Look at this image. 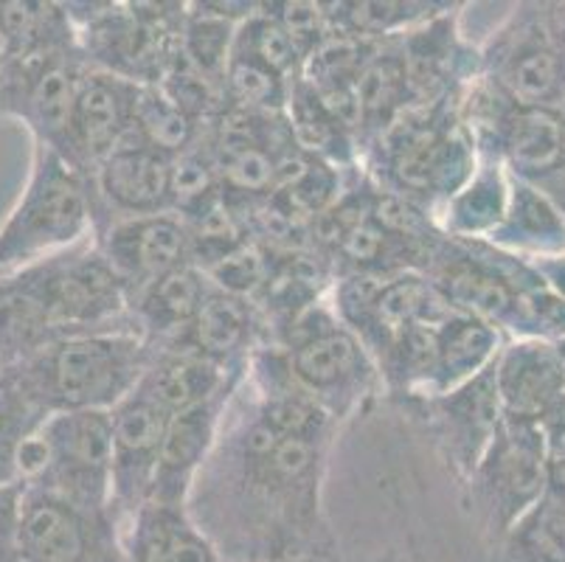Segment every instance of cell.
I'll use <instances>...</instances> for the list:
<instances>
[{"label": "cell", "instance_id": "1", "mask_svg": "<svg viewBox=\"0 0 565 562\" xmlns=\"http://www.w3.org/2000/svg\"><path fill=\"white\" fill-rule=\"evenodd\" d=\"M332 445L267 425L243 380L217 445L194 478L189 515L225 562L343 556L323 507Z\"/></svg>", "mask_w": 565, "mask_h": 562}, {"label": "cell", "instance_id": "2", "mask_svg": "<svg viewBox=\"0 0 565 562\" xmlns=\"http://www.w3.org/2000/svg\"><path fill=\"white\" fill-rule=\"evenodd\" d=\"M94 332H136L130 293L94 236L0 276V365Z\"/></svg>", "mask_w": 565, "mask_h": 562}, {"label": "cell", "instance_id": "3", "mask_svg": "<svg viewBox=\"0 0 565 562\" xmlns=\"http://www.w3.org/2000/svg\"><path fill=\"white\" fill-rule=\"evenodd\" d=\"M459 102L411 107L361 155V169L374 185L419 205L434 220L479 163Z\"/></svg>", "mask_w": 565, "mask_h": 562}, {"label": "cell", "instance_id": "4", "mask_svg": "<svg viewBox=\"0 0 565 562\" xmlns=\"http://www.w3.org/2000/svg\"><path fill=\"white\" fill-rule=\"evenodd\" d=\"M152 347L136 332L74 335L7 369L49 416L113 411L150 365Z\"/></svg>", "mask_w": 565, "mask_h": 562}, {"label": "cell", "instance_id": "5", "mask_svg": "<svg viewBox=\"0 0 565 562\" xmlns=\"http://www.w3.org/2000/svg\"><path fill=\"white\" fill-rule=\"evenodd\" d=\"M267 343L287 354L292 378L338 425L372 405L383 380L372 354L330 307V296L276 329Z\"/></svg>", "mask_w": 565, "mask_h": 562}, {"label": "cell", "instance_id": "6", "mask_svg": "<svg viewBox=\"0 0 565 562\" xmlns=\"http://www.w3.org/2000/svg\"><path fill=\"white\" fill-rule=\"evenodd\" d=\"M94 236L90 180L51 149H32L23 192L0 225V276Z\"/></svg>", "mask_w": 565, "mask_h": 562}, {"label": "cell", "instance_id": "7", "mask_svg": "<svg viewBox=\"0 0 565 562\" xmlns=\"http://www.w3.org/2000/svg\"><path fill=\"white\" fill-rule=\"evenodd\" d=\"M189 3H65L87 65L158 85L183 43Z\"/></svg>", "mask_w": 565, "mask_h": 562}, {"label": "cell", "instance_id": "8", "mask_svg": "<svg viewBox=\"0 0 565 562\" xmlns=\"http://www.w3.org/2000/svg\"><path fill=\"white\" fill-rule=\"evenodd\" d=\"M461 509L490 543L546 495V431L526 422L503 420L479 467L461 484Z\"/></svg>", "mask_w": 565, "mask_h": 562}, {"label": "cell", "instance_id": "9", "mask_svg": "<svg viewBox=\"0 0 565 562\" xmlns=\"http://www.w3.org/2000/svg\"><path fill=\"white\" fill-rule=\"evenodd\" d=\"M18 562H125V526L113 507L23 487Z\"/></svg>", "mask_w": 565, "mask_h": 562}, {"label": "cell", "instance_id": "10", "mask_svg": "<svg viewBox=\"0 0 565 562\" xmlns=\"http://www.w3.org/2000/svg\"><path fill=\"white\" fill-rule=\"evenodd\" d=\"M479 79L521 107L565 105V74L546 7H521L479 49Z\"/></svg>", "mask_w": 565, "mask_h": 562}, {"label": "cell", "instance_id": "11", "mask_svg": "<svg viewBox=\"0 0 565 562\" xmlns=\"http://www.w3.org/2000/svg\"><path fill=\"white\" fill-rule=\"evenodd\" d=\"M90 68L76 49L34 56H9L0 71V116L14 118L29 130L32 144L68 155L71 118L85 71Z\"/></svg>", "mask_w": 565, "mask_h": 562}, {"label": "cell", "instance_id": "12", "mask_svg": "<svg viewBox=\"0 0 565 562\" xmlns=\"http://www.w3.org/2000/svg\"><path fill=\"white\" fill-rule=\"evenodd\" d=\"M43 467L23 487L49 489L87 507H113V425L110 411L54 414L40 431Z\"/></svg>", "mask_w": 565, "mask_h": 562}, {"label": "cell", "instance_id": "13", "mask_svg": "<svg viewBox=\"0 0 565 562\" xmlns=\"http://www.w3.org/2000/svg\"><path fill=\"white\" fill-rule=\"evenodd\" d=\"M403 411H408L425 427L436 456L461 487L470 473L479 467L487 447L495 439L498 427L503 425L501 396H498L495 385V360L467 383L428 396L423 402H414Z\"/></svg>", "mask_w": 565, "mask_h": 562}, {"label": "cell", "instance_id": "14", "mask_svg": "<svg viewBox=\"0 0 565 562\" xmlns=\"http://www.w3.org/2000/svg\"><path fill=\"white\" fill-rule=\"evenodd\" d=\"M461 3H450L399 38L411 107L461 99V93L479 79V49L461 38Z\"/></svg>", "mask_w": 565, "mask_h": 562}, {"label": "cell", "instance_id": "15", "mask_svg": "<svg viewBox=\"0 0 565 562\" xmlns=\"http://www.w3.org/2000/svg\"><path fill=\"white\" fill-rule=\"evenodd\" d=\"M113 425V476L110 503L121 526L150 501L156 484L158 458H161L163 433L169 414L156 400L132 389L125 400L110 411Z\"/></svg>", "mask_w": 565, "mask_h": 562}, {"label": "cell", "instance_id": "16", "mask_svg": "<svg viewBox=\"0 0 565 562\" xmlns=\"http://www.w3.org/2000/svg\"><path fill=\"white\" fill-rule=\"evenodd\" d=\"M94 231L113 220L172 211V158L127 136L90 174Z\"/></svg>", "mask_w": 565, "mask_h": 562}, {"label": "cell", "instance_id": "17", "mask_svg": "<svg viewBox=\"0 0 565 562\" xmlns=\"http://www.w3.org/2000/svg\"><path fill=\"white\" fill-rule=\"evenodd\" d=\"M94 242L125 282L130 298L156 278L192 265L186 225L174 211L113 220L94 231Z\"/></svg>", "mask_w": 565, "mask_h": 562}, {"label": "cell", "instance_id": "18", "mask_svg": "<svg viewBox=\"0 0 565 562\" xmlns=\"http://www.w3.org/2000/svg\"><path fill=\"white\" fill-rule=\"evenodd\" d=\"M495 385L503 420L546 427L565 416V363L554 343H507L495 358Z\"/></svg>", "mask_w": 565, "mask_h": 562}, {"label": "cell", "instance_id": "19", "mask_svg": "<svg viewBox=\"0 0 565 562\" xmlns=\"http://www.w3.org/2000/svg\"><path fill=\"white\" fill-rule=\"evenodd\" d=\"M138 87L141 85L96 68H87L82 76L65 161L85 178L130 136Z\"/></svg>", "mask_w": 565, "mask_h": 562}, {"label": "cell", "instance_id": "20", "mask_svg": "<svg viewBox=\"0 0 565 562\" xmlns=\"http://www.w3.org/2000/svg\"><path fill=\"white\" fill-rule=\"evenodd\" d=\"M236 389L223 391V394L200 402L194 409L169 416L150 501L186 507L194 478L203 470L205 458L212 456L214 445H217L225 411H228V402L236 394Z\"/></svg>", "mask_w": 565, "mask_h": 562}, {"label": "cell", "instance_id": "21", "mask_svg": "<svg viewBox=\"0 0 565 562\" xmlns=\"http://www.w3.org/2000/svg\"><path fill=\"white\" fill-rule=\"evenodd\" d=\"M265 343L259 312L248 298L212 287L194 321L169 347H181L228 371H248V360Z\"/></svg>", "mask_w": 565, "mask_h": 562}, {"label": "cell", "instance_id": "22", "mask_svg": "<svg viewBox=\"0 0 565 562\" xmlns=\"http://www.w3.org/2000/svg\"><path fill=\"white\" fill-rule=\"evenodd\" d=\"M125 562H225L189 507L147 501L125 523Z\"/></svg>", "mask_w": 565, "mask_h": 562}, {"label": "cell", "instance_id": "23", "mask_svg": "<svg viewBox=\"0 0 565 562\" xmlns=\"http://www.w3.org/2000/svg\"><path fill=\"white\" fill-rule=\"evenodd\" d=\"M248 371H228L212 360L200 358L181 347L152 349V358L143 371L138 389L156 400L169 416L194 409L223 391L236 389Z\"/></svg>", "mask_w": 565, "mask_h": 562}, {"label": "cell", "instance_id": "24", "mask_svg": "<svg viewBox=\"0 0 565 562\" xmlns=\"http://www.w3.org/2000/svg\"><path fill=\"white\" fill-rule=\"evenodd\" d=\"M209 290L212 282L198 265L178 267L130 298L132 327L147 347H169L186 332Z\"/></svg>", "mask_w": 565, "mask_h": 562}, {"label": "cell", "instance_id": "25", "mask_svg": "<svg viewBox=\"0 0 565 562\" xmlns=\"http://www.w3.org/2000/svg\"><path fill=\"white\" fill-rule=\"evenodd\" d=\"M512 174L498 158L479 152V163L470 178L441 205L436 225L448 240L487 242L501 225L510 205Z\"/></svg>", "mask_w": 565, "mask_h": 562}, {"label": "cell", "instance_id": "26", "mask_svg": "<svg viewBox=\"0 0 565 562\" xmlns=\"http://www.w3.org/2000/svg\"><path fill=\"white\" fill-rule=\"evenodd\" d=\"M487 242L523 262L565 254V211L543 189L512 178L507 214Z\"/></svg>", "mask_w": 565, "mask_h": 562}, {"label": "cell", "instance_id": "27", "mask_svg": "<svg viewBox=\"0 0 565 562\" xmlns=\"http://www.w3.org/2000/svg\"><path fill=\"white\" fill-rule=\"evenodd\" d=\"M354 96H358V141L363 155V149L377 141L411 107L399 38L380 40L374 45Z\"/></svg>", "mask_w": 565, "mask_h": 562}, {"label": "cell", "instance_id": "28", "mask_svg": "<svg viewBox=\"0 0 565 562\" xmlns=\"http://www.w3.org/2000/svg\"><path fill=\"white\" fill-rule=\"evenodd\" d=\"M287 127L301 152L335 169L361 167V144L347 124L318 99V93L296 76L285 107Z\"/></svg>", "mask_w": 565, "mask_h": 562}, {"label": "cell", "instance_id": "29", "mask_svg": "<svg viewBox=\"0 0 565 562\" xmlns=\"http://www.w3.org/2000/svg\"><path fill=\"white\" fill-rule=\"evenodd\" d=\"M436 343V394L467 383L492 365L503 349L501 329L479 318L448 312L434 329Z\"/></svg>", "mask_w": 565, "mask_h": 562}, {"label": "cell", "instance_id": "30", "mask_svg": "<svg viewBox=\"0 0 565 562\" xmlns=\"http://www.w3.org/2000/svg\"><path fill=\"white\" fill-rule=\"evenodd\" d=\"M450 0H338L327 3L332 31H343L352 38L394 40L403 38L405 31L425 23L434 14L445 12Z\"/></svg>", "mask_w": 565, "mask_h": 562}, {"label": "cell", "instance_id": "31", "mask_svg": "<svg viewBox=\"0 0 565 562\" xmlns=\"http://www.w3.org/2000/svg\"><path fill=\"white\" fill-rule=\"evenodd\" d=\"M205 124L194 121L189 113L169 99L158 85H141L136 99V116H132L130 136L147 144L167 158H178L203 138Z\"/></svg>", "mask_w": 565, "mask_h": 562}, {"label": "cell", "instance_id": "32", "mask_svg": "<svg viewBox=\"0 0 565 562\" xmlns=\"http://www.w3.org/2000/svg\"><path fill=\"white\" fill-rule=\"evenodd\" d=\"M495 549L503 562H565V501L543 495Z\"/></svg>", "mask_w": 565, "mask_h": 562}, {"label": "cell", "instance_id": "33", "mask_svg": "<svg viewBox=\"0 0 565 562\" xmlns=\"http://www.w3.org/2000/svg\"><path fill=\"white\" fill-rule=\"evenodd\" d=\"M51 416L0 369V487H20V453Z\"/></svg>", "mask_w": 565, "mask_h": 562}, {"label": "cell", "instance_id": "34", "mask_svg": "<svg viewBox=\"0 0 565 562\" xmlns=\"http://www.w3.org/2000/svg\"><path fill=\"white\" fill-rule=\"evenodd\" d=\"M292 79H285L274 68L231 51L223 74L225 107L248 113H285Z\"/></svg>", "mask_w": 565, "mask_h": 562}, {"label": "cell", "instance_id": "35", "mask_svg": "<svg viewBox=\"0 0 565 562\" xmlns=\"http://www.w3.org/2000/svg\"><path fill=\"white\" fill-rule=\"evenodd\" d=\"M234 54H245L250 60L262 62L267 68H274L285 79H296L301 71V54L287 38L285 29L276 23L262 3H256L254 12L236 25L234 34Z\"/></svg>", "mask_w": 565, "mask_h": 562}, {"label": "cell", "instance_id": "36", "mask_svg": "<svg viewBox=\"0 0 565 562\" xmlns=\"http://www.w3.org/2000/svg\"><path fill=\"white\" fill-rule=\"evenodd\" d=\"M262 7L285 29L292 45L299 49L301 62L332 34L327 3H316V0H267Z\"/></svg>", "mask_w": 565, "mask_h": 562}, {"label": "cell", "instance_id": "37", "mask_svg": "<svg viewBox=\"0 0 565 562\" xmlns=\"http://www.w3.org/2000/svg\"><path fill=\"white\" fill-rule=\"evenodd\" d=\"M23 487H0V562H18V520Z\"/></svg>", "mask_w": 565, "mask_h": 562}, {"label": "cell", "instance_id": "38", "mask_svg": "<svg viewBox=\"0 0 565 562\" xmlns=\"http://www.w3.org/2000/svg\"><path fill=\"white\" fill-rule=\"evenodd\" d=\"M543 431H546V492L565 501V416Z\"/></svg>", "mask_w": 565, "mask_h": 562}, {"label": "cell", "instance_id": "39", "mask_svg": "<svg viewBox=\"0 0 565 562\" xmlns=\"http://www.w3.org/2000/svg\"><path fill=\"white\" fill-rule=\"evenodd\" d=\"M548 9H552V12H546L548 31H552L559 62H563V74H565V7H548Z\"/></svg>", "mask_w": 565, "mask_h": 562}, {"label": "cell", "instance_id": "40", "mask_svg": "<svg viewBox=\"0 0 565 562\" xmlns=\"http://www.w3.org/2000/svg\"><path fill=\"white\" fill-rule=\"evenodd\" d=\"M537 189H543V192H546L548 198H552L554 203L565 211V169L559 174H554L552 180H546L543 185H537Z\"/></svg>", "mask_w": 565, "mask_h": 562}, {"label": "cell", "instance_id": "41", "mask_svg": "<svg viewBox=\"0 0 565 562\" xmlns=\"http://www.w3.org/2000/svg\"><path fill=\"white\" fill-rule=\"evenodd\" d=\"M366 562H414L408 554H403V551H385L383 556H374V560H366Z\"/></svg>", "mask_w": 565, "mask_h": 562}, {"label": "cell", "instance_id": "42", "mask_svg": "<svg viewBox=\"0 0 565 562\" xmlns=\"http://www.w3.org/2000/svg\"><path fill=\"white\" fill-rule=\"evenodd\" d=\"M9 43H7V38H3V31H0V71L7 68V62H9Z\"/></svg>", "mask_w": 565, "mask_h": 562}, {"label": "cell", "instance_id": "43", "mask_svg": "<svg viewBox=\"0 0 565 562\" xmlns=\"http://www.w3.org/2000/svg\"><path fill=\"white\" fill-rule=\"evenodd\" d=\"M307 562H349V560H343V556H335V560H307Z\"/></svg>", "mask_w": 565, "mask_h": 562}]
</instances>
